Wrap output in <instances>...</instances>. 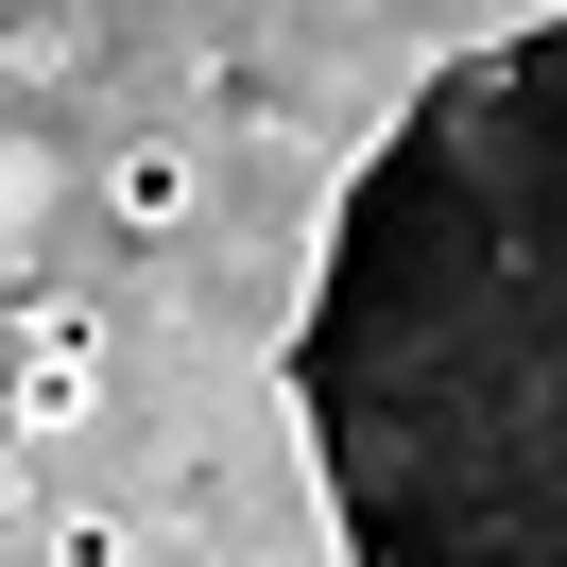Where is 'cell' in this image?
I'll list each match as a JSON object with an SVG mask.
<instances>
[{
	"mask_svg": "<svg viewBox=\"0 0 567 567\" xmlns=\"http://www.w3.org/2000/svg\"><path fill=\"white\" fill-rule=\"evenodd\" d=\"M0 327H18V379H86L104 395V310H86V292H18Z\"/></svg>",
	"mask_w": 567,
	"mask_h": 567,
	"instance_id": "cell-3",
	"label": "cell"
},
{
	"mask_svg": "<svg viewBox=\"0 0 567 567\" xmlns=\"http://www.w3.org/2000/svg\"><path fill=\"white\" fill-rule=\"evenodd\" d=\"M276 413L344 567H567V0L430 52L361 121Z\"/></svg>",
	"mask_w": 567,
	"mask_h": 567,
	"instance_id": "cell-1",
	"label": "cell"
},
{
	"mask_svg": "<svg viewBox=\"0 0 567 567\" xmlns=\"http://www.w3.org/2000/svg\"><path fill=\"white\" fill-rule=\"evenodd\" d=\"M35 567H138V516H104V498H86V516L35 533Z\"/></svg>",
	"mask_w": 567,
	"mask_h": 567,
	"instance_id": "cell-4",
	"label": "cell"
},
{
	"mask_svg": "<svg viewBox=\"0 0 567 567\" xmlns=\"http://www.w3.org/2000/svg\"><path fill=\"white\" fill-rule=\"evenodd\" d=\"M276 104H292V86L258 70V52H207V121H276Z\"/></svg>",
	"mask_w": 567,
	"mask_h": 567,
	"instance_id": "cell-5",
	"label": "cell"
},
{
	"mask_svg": "<svg viewBox=\"0 0 567 567\" xmlns=\"http://www.w3.org/2000/svg\"><path fill=\"white\" fill-rule=\"evenodd\" d=\"M86 189H104L121 241H189V224H207V155H189V138H121Z\"/></svg>",
	"mask_w": 567,
	"mask_h": 567,
	"instance_id": "cell-2",
	"label": "cell"
},
{
	"mask_svg": "<svg viewBox=\"0 0 567 567\" xmlns=\"http://www.w3.org/2000/svg\"><path fill=\"white\" fill-rule=\"evenodd\" d=\"M0 207H18V121H0Z\"/></svg>",
	"mask_w": 567,
	"mask_h": 567,
	"instance_id": "cell-6",
	"label": "cell"
}]
</instances>
